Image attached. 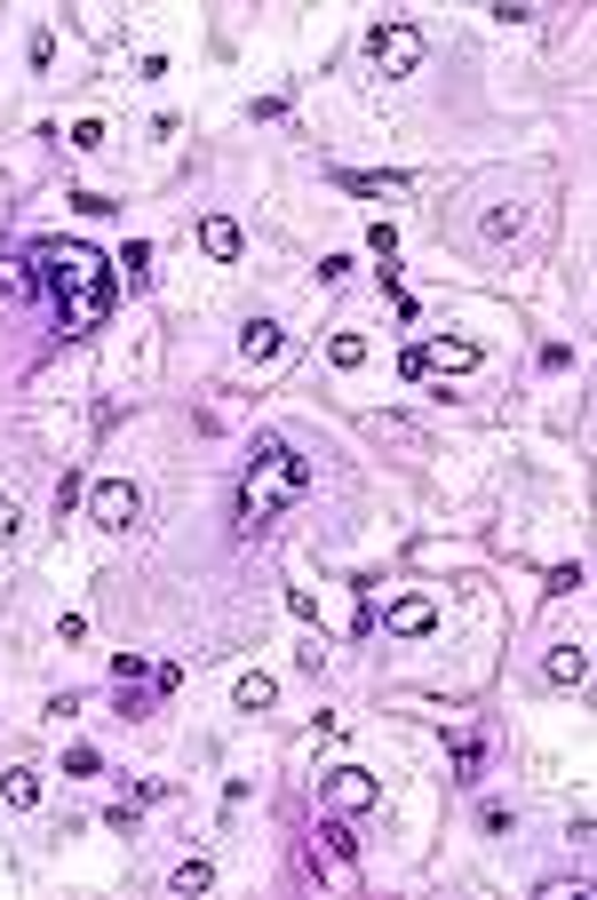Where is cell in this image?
I'll return each mask as SVG.
<instances>
[{
  "instance_id": "3",
  "label": "cell",
  "mask_w": 597,
  "mask_h": 900,
  "mask_svg": "<svg viewBox=\"0 0 597 900\" xmlns=\"http://www.w3.org/2000/svg\"><path fill=\"white\" fill-rule=\"evenodd\" d=\"M478 366V343L471 336H439V343H414L407 359H398V375L422 383V375H471Z\"/></svg>"
},
{
  "instance_id": "20",
  "label": "cell",
  "mask_w": 597,
  "mask_h": 900,
  "mask_svg": "<svg viewBox=\"0 0 597 900\" xmlns=\"http://www.w3.org/2000/svg\"><path fill=\"white\" fill-rule=\"evenodd\" d=\"M287 614H295V622H319V597H311L303 582H295V590H287Z\"/></svg>"
},
{
  "instance_id": "21",
  "label": "cell",
  "mask_w": 597,
  "mask_h": 900,
  "mask_svg": "<svg viewBox=\"0 0 597 900\" xmlns=\"http://www.w3.org/2000/svg\"><path fill=\"white\" fill-rule=\"evenodd\" d=\"M367 248H375V255L390 263V255H398V223H375V231H367Z\"/></svg>"
},
{
  "instance_id": "2",
  "label": "cell",
  "mask_w": 597,
  "mask_h": 900,
  "mask_svg": "<svg viewBox=\"0 0 597 900\" xmlns=\"http://www.w3.org/2000/svg\"><path fill=\"white\" fill-rule=\"evenodd\" d=\"M311 486V462L295 454L287 439H255V471L240 479V535H263L287 503H303Z\"/></svg>"
},
{
  "instance_id": "11",
  "label": "cell",
  "mask_w": 597,
  "mask_h": 900,
  "mask_svg": "<svg viewBox=\"0 0 597 900\" xmlns=\"http://www.w3.org/2000/svg\"><path fill=\"white\" fill-rule=\"evenodd\" d=\"M0 797H9L16 813H32V805H41V765H16V773H0Z\"/></svg>"
},
{
  "instance_id": "13",
  "label": "cell",
  "mask_w": 597,
  "mask_h": 900,
  "mask_svg": "<svg viewBox=\"0 0 597 900\" xmlns=\"http://www.w3.org/2000/svg\"><path fill=\"white\" fill-rule=\"evenodd\" d=\"M231 702H240V710H272V702H279V685L263 678V670H247L240 685H231Z\"/></svg>"
},
{
  "instance_id": "5",
  "label": "cell",
  "mask_w": 597,
  "mask_h": 900,
  "mask_svg": "<svg viewBox=\"0 0 597 900\" xmlns=\"http://www.w3.org/2000/svg\"><path fill=\"white\" fill-rule=\"evenodd\" d=\"M375 797H383V781L367 773V765H335V773L319 781V805H327V813H367Z\"/></svg>"
},
{
  "instance_id": "7",
  "label": "cell",
  "mask_w": 597,
  "mask_h": 900,
  "mask_svg": "<svg viewBox=\"0 0 597 900\" xmlns=\"http://www.w3.org/2000/svg\"><path fill=\"white\" fill-rule=\"evenodd\" d=\"M383 629L390 638H430V629H439V606H430V597H398V606L383 614Z\"/></svg>"
},
{
  "instance_id": "15",
  "label": "cell",
  "mask_w": 597,
  "mask_h": 900,
  "mask_svg": "<svg viewBox=\"0 0 597 900\" xmlns=\"http://www.w3.org/2000/svg\"><path fill=\"white\" fill-rule=\"evenodd\" d=\"M144 272H152V240H128V248H120V272H112V279L144 287Z\"/></svg>"
},
{
  "instance_id": "14",
  "label": "cell",
  "mask_w": 597,
  "mask_h": 900,
  "mask_svg": "<svg viewBox=\"0 0 597 900\" xmlns=\"http://www.w3.org/2000/svg\"><path fill=\"white\" fill-rule=\"evenodd\" d=\"M327 359H335V366H367V336H358V327H335V336H327Z\"/></svg>"
},
{
  "instance_id": "12",
  "label": "cell",
  "mask_w": 597,
  "mask_h": 900,
  "mask_svg": "<svg viewBox=\"0 0 597 900\" xmlns=\"http://www.w3.org/2000/svg\"><path fill=\"white\" fill-rule=\"evenodd\" d=\"M542 670H550V685H582V678H589V646H557Z\"/></svg>"
},
{
  "instance_id": "18",
  "label": "cell",
  "mask_w": 597,
  "mask_h": 900,
  "mask_svg": "<svg viewBox=\"0 0 597 900\" xmlns=\"http://www.w3.org/2000/svg\"><path fill=\"white\" fill-rule=\"evenodd\" d=\"M343 184H351V191H375V199H390V191H407V176H358V168H343Z\"/></svg>"
},
{
  "instance_id": "6",
  "label": "cell",
  "mask_w": 597,
  "mask_h": 900,
  "mask_svg": "<svg viewBox=\"0 0 597 900\" xmlns=\"http://www.w3.org/2000/svg\"><path fill=\"white\" fill-rule=\"evenodd\" d=\"M88 518L112 526V535H128V526L144 518V494L128 486V479H96V486H88Z\"/></svg>"
},
{
  "instance_id": "19",
  "label": "cell",
  "mask_w": 597,
  "mask_h": 900,
  "mask_svg": "<svg viewBox=\"0 0 597 900\" xmlns=\"http://www.w3.org/2000/svg\"><path fill=\"white\" fill-rule=\"evenodd\" d=\"M582 582H589V566H582V558H574V566H550V590H557V597L582 590Z\"/></svg>"
},
{
  "instance_id": "9",
  "label": "cell",
  "mask_w": 597,
  "mask_h": 900,
  "mask_svg": "<svg viewBox=\"0 0 597 900\" xmlns=\"http://www.w3.org/2000/svg\"><path fill=\"white\" fill-rule=\"evenodd\" d=\"M279 351H287V336H279V327H272V319H255V327H247V336H240V359H247V366H272Z\"/></svg>"
},
{
  "instance_id": "4",
  "label": "cell",
  "mask_w": 597,
  "mask_h": 900,
  "mask_svg": "<svg viewBox=\"0 0 597 900\" xmlns=\"http://www.w3.org/2000/svg\"><path fill=\"white\" fill-rule=\"evenodd\" d=\"M367 56H375V73H383V80H407L414 64H422V24H407V17H390V24H375V41H367Z\"/></svg>"
},
{
  "instance_id": "8",
  "label": "cell",
  "mask_w": 597,
  "mask_h": 900,
  "mask_svg": "<svg viewBox=\"0 0 597 900\" xmlns=\"http://www.w3.org/2000/svg\"><path fill=\"white\" fill-rule=\"evenodd\" d=\"M240 223H231V216H208V223H199V255H215V263H240Z\"/></svg>"
},
{
  "instance_id": "1",
  "label": "cell",
  "mask_w": 597,
  "mask_h": 900,
  "mask_svg": "<svg viewBox=\"0 0 597 900\" xmlns=\"http://www.w3.org/2000/svg\"><path fill=\"white\" fill-rule=\"evenodd\" d=\"M32 263H41V279L64 295V336H88V327H104L112 287H120L104 255L80 248V240H41V248H32Z\"/></svg>"
},
{
  "instance_id": "17",
  "label": "cell",
  "mask_w": 597,
  "mask_h": 900,
  "mask_svg": "<svg viewBox=\"0 0 597 900\" xmlns=\"http://www.w3.org/2000/svg\"><path fill=\"white\" fill-rule=\"evenodd\" d=\"M518 223H526V208H486V216H478V231H486V240H510Z\"/></svg>"
},
{
  "instance_id": "22",
  "label": "cell",
  "mask_w": 597,
  "mask_h": 900,
  "mask_svg": "<svg viewBox=\"0 0 597 900\" xmlns=\"http://www.w3.org/2000/svg\"><path fill=\"white\" fill-rule=\"evenodd\" d=\"M16 535H24V511L9 503V494H0V542H16Z\"/></svg>"
},
{
  "instance_id": "16",
  "label": "cell",
  "mask_w": 597,
  "mask_h": 900,
  "mask_svg": "<svg viewBox=\"0 0 597 900\" xmlns=\"http://www.w3.org/2000/svg\"><path fill=\"white\" fill-rule=\"evenodd\" d=\"M104 136H112L104 120H73V128H64V144H73V152H104Z\"/></svg>"
},
{
  "instance_id": "10",
  "label": "cell",
  "mask_w": 597,
  "mask_h": 900,
  "mask_svg": "<svg viewBox=\"0 0 597 900\" xmlns=\"http://www.w3.org/2000/svg\"><path fill=\"white\" fill-rule=\"evenodd\" d=\"M208 885H215V860H199V853H191V860H176V877H168V892H176V900H199Z\"/></svg>"
}]
</instances>
